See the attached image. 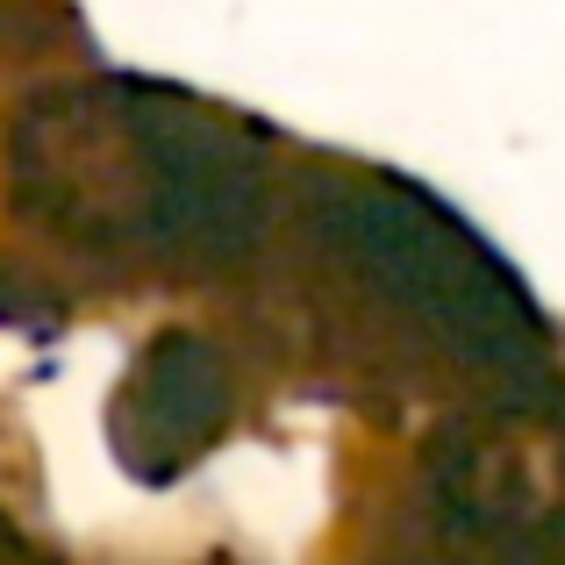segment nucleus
Wrapping results in <instances>:
<instances>
[{
  "label": "nucleus",
  "instance_id": "obj_1",
  "mask_svg": "<svg viewBox=\"0 0 565 565\" xmlns=\"http://www.w3.org/2000/svg\"><path fill=\"white\" fill-rule=\"evenodd\" d=\"M230 415V373L201 337H158L122 380L115 401V451L137 480H172L186 458L215 444Z\"/></svg>",
  "mask_w": 565,
  "mask_h": 565
}]
</instances>
